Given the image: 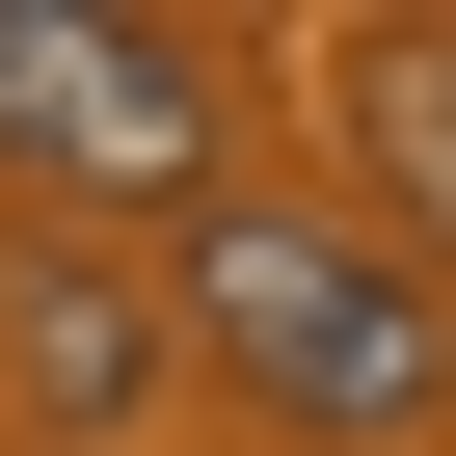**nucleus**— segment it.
<instances>
[{
    "instance_id": "f257e3e1",
    "label": "nucleus",
    "mask_w": 456,
    "mask_h": 456,
    "mask_svg": "<svg viewBox=\"0 0 456 456\" xmlns=\"http://www.w3.org/2000/svg\"><path fill=\"white\" fill-rule=\"evenodd\" d=\"M188 349L242 376L269 429H322V456H376V429H429V403H456L429 269L376 242V215H296V188H215V215H188Z\"/></svg>"
},
{
    "instance_id": "f03ea898",
    "label": "nucleus",
    "mask_w": 456,
    "mask_h": 456,
    "mask_svg": "<svg viewBox=\"0 0 456 456\" xmlns=\"http://www.w3.org/2000/svg\"><path fill=\"white\" fill-rule=\"evenodd\" d=\"M0 188H54V215H215V28L0 0Z\"/></svg>"
},
{
    "instance_id": "7ed1b4c3",
    "label": "nucleus",
    "mask_w": 456,
    "mask_h": 456,
    "mask_svg": "<svg viewBox=\"0 0 456 456\" xmlns=\"http://www.w3.org/2000/svg\"><path fill=\"white\" fill-rule=\"evenodd\" d=\"M322 108H349V188H376V242L456 296V28H322Z\"/></svg>"
},
{
    "instance_id": "20e7f679",
    "label": "nucleus",
    "mask_w": 456,
    "mask_h": 456,
    "mask_svg": "<svg viewBox=\"0 0 456 456\" xmlns=\"http://www.w3.org/2000/svg\"><path fill=\"white\" fill-rule=\"evenodd\" d=\"M161 322H188V296H134L108 242H28V269H0V349H28V403H54V429H108V403L161 376Z\"/></svg>"
}]
</instances>
